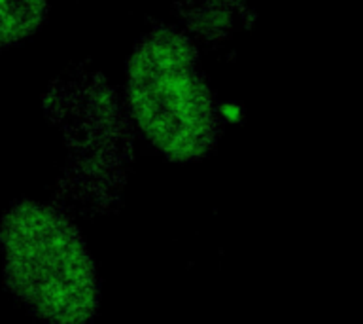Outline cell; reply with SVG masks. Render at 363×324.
Returning a JSON list of instances; mask_svg holds the SVG:
<instances>
[{
    "instance_id": "cell-1",
    "label": "cell",
    "mask_w": 363,
    "mask_h": 324,
    "mask_svg": "<svg viewBox=\"0 0 363 324\" xmlns=\"http://www.w3.org/2000/svg\"><path fill=\"white\" fill-rule=\"evenodd\" d=\"M6 277L21 300L55 323H82L96 307L93 266L74 226L57 210L21 203L2 224Z\"/></svg>"
},
{
    "instance_id": "cell-2",
    "label": "cell",
    "mask_w": 363,
    "mask_h": 324,
    "mask_svg": "<svg viewBox=\"0 0 363 324\" xmlns=\"http://www.w3.org/2000/svg\"><path fill=\"white\" fill-rule=\"evenodd\" d=\"M129 99L144 133L170 158H199L214 144L212 97L191 45L178 34L155 33L138 45L129 67Z\"/></svg>"
},
{
    "instance_id": "cell-3",
    "label": "cell",
    "mask_w": 363,
    "mask_h": 324,
    "mask_svg": "<svg viewBox=\"0 0 363 324\" xmlns=\"http://www.w3.org/2000/svg\"><path fill=\"white\" fill-rule=\"evenodd\" d=\"M45 0H0V45L13 44L38 27Z\"/></svg>"
}]
</instances>
